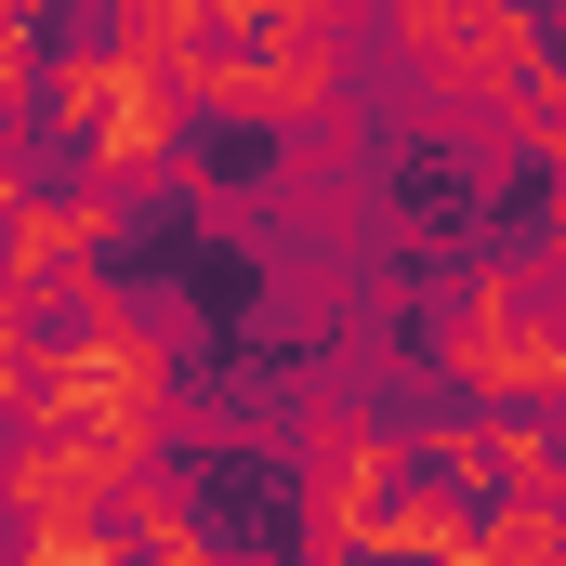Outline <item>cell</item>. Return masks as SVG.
Listing matches in <instances>:
<instances>
[{"instance_id": "obj_1", "label": "cell", "mask_w": 566, "mask_h": 566, "mask_svg": "<svg viewBox=\"0 0 566 566\" xmlns=\"http://www.w3.org/2000/svg\"><path fill=\"white\" fill-rule=\"evenodd\" d=\"M461 541H474V501H461L448 474H409V488L369 514V566H448Z\"/></svg>"}, {"instance_id": "obj_2", "label": "cell", "mask_w": 566, "mask_h": 566, "mask_svg": "<svg viewBox=\"0 0 566 566\" xmlns=\"http://www.w3.org/2000/svg\"><path fill=\"white\" fill-rule=\"evenodd\" d=\"M541 40H554V66H566V0H541Z\"/></svg>"}]
</instances>
